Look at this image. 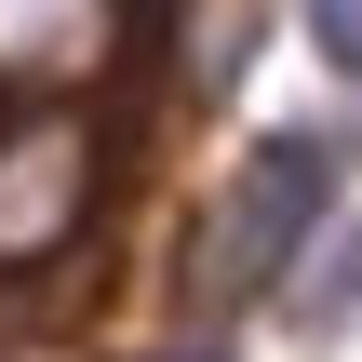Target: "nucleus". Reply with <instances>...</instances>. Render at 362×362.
Listing matches in <instances>:
<instances>
[{
  "label": "nucleus",
  "instance_id": "obj_1",
  "mask_svg": "<svg viewBox=\"0 0 362 362\" xmlns=\"http://www.w3.org/2000/svg\"><path fill=\"white\" fill-rule=\"evenodd\" d=\"M322 202H336V148H322V134H269V148L228 175L215 228H202V296H269V282L309 255Z\"/></svg>",
  "mask_w": 362,
  "mask_h": 362
},
{
  "label": "nucleus",
  "instance_id": "obj_3",
  "mask_svg": "<svg viewBox=\"0 0 362 362\" xmlns=\"http://www.w3.org/2000/svg\"><path fill=\"white\" fill-rule=\"evenodd\" d=\"M121 13L107 0H0V81H81L107 67Z\"/></svg>",
  "mask_w": 362,
  "mask_h": 362
},
{
  "label": "nucleus",
  "instance_id": "obj_4",
  "mask_svg": "<svg viewBox=\"0 0 362 362\" xmlns=\"http://www.w3.org/2000/svg\"><path fill=\"white\" fill-rule=\"evenodd\" d=\"M296 13H309V40H322V54L362 81V0H296Z\"/></svg>",
  "mask_w": 362,
  "mask_h": 362
},
{
  "label": "nucleus",
  "instance_id": "obj_5",
  "mask_svg": "<svg viewBox=\"0 0 362 362\" xmlns=\"http://www.w3.org/2000/svg\"><path fill=\"white\" fill-rule=\"evenodd\" d=\"M148 362H228V349H215V336H188V349H148Z\"/></svg>",
  "mask_w": 362,
  "mask_h": 362
},
{
  "label": "nucleus",
  "instance_id": "obj_2",
  "mask_svg": "<svg viewBox=\"0 0 362 362\" xmlns=\"http://www.w3.org/2000/svg\"><path fill=\"white\" fill-rule=\"evenodd\" d=\"M81 188H94L81 134H13L0 148V255H54L81 228Z\"/></svg>",
  "mask_w": 362,
  "mask_h": 362
}]
</instances>
